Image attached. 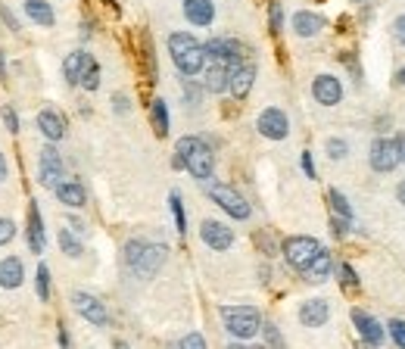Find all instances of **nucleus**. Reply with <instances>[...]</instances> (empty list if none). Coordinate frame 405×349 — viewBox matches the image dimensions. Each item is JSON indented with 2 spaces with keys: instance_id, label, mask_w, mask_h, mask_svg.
Returning a JSON list of instances; mask_svg holds the SVG:
<instances>
[{
  "instance_id": "f257e3e1",
  "label": "nucleus",
  "mask_w": 405,
  "mask_h": 349,
  "mask_svg": "<svg viewBox=\"0 0 405 349\" xmlns=\"http://www.w3.org/2000/svg\"><path fill=\"white\" fill-rule=\"evenodd\" d=\"M169 53H171V63L178 66V72L188 78L200 75L203 66H206V47L197 41L194 35H188V31H171Z\"/></svg>"
},
{
  "instance_id": "f03ea898",
  "label": "nucleus",
  "mask_w": 405,
  "mask_h": 349,
  "mask_svg": "<svg viewBox=\"0 0 405 349\" xmlns=\"http://www.w3.org/2000/svg\"><path fill=\"white\" fill-rule=\"evenodd\" d=\"M178 159H181V169H188L197 181L212 178V169H215V153L206 144L203 138H181L175 147Z\"/></svg>"
},
{
  "instance_id": "7ed1b4c3",
  "label": "nucleus",
  "mask_w": 405,
  "mask_h": 349,
  "mask_svg": "<svg viewBox=\"0 0 405 349\" xmlns=\"http://www.w3.org/2000/svg\"><path fill=\"white\" fill-rule=\"evenodd\" d=\"M165 246L162 244H147V240H128L125 244V262L137 278H153L165 262Z\"/></svg>"
},
{
  "instance_id": "20e7f679",
  "label": "nucleus",
  "mask_w": 405,
  "mask_h": 349,
  "mask_svg": "<svg viewBox=\"0 0 405 349\" xmlns=\"http://www.w3.org/2000/svg\"><path fill=\"white\" fill-rule=\"evenodd\" d=\"M222 321L231 337H237V340L256 337L259 327H262V315L253 306H222Z\"/></svg>"
},
{
  "instance_id": "39448f33",
  "label": "nucleus",
  "mask_w": 405,
  "mask_h": 349,
  "mask_svg": "<svg viewBox=\"0 0 405 349\" xmlns=\"http://www.w3.org/2000/svg\"><path fill=\"white\" fill-rule=\"evenodd\" d=\"M318 250H321V244H318L315 237H305V234H296V237L284 240V259H287V265L296 268V272H303V268L318 256Z\"/></svg>"
},
{
  "instance_id": "423d86ee",
  "label": "nucleus",
  "mask_w": 405,
  "mask_h": 349,
  "mask_svg": "<svg viewBox=\"0 0 405 349\" xmlns=\"http://www.w3.org/2000/svg\"><path fill=\"white\" fill-rule=\"evenodd\" d=\"M209 197H212V203L215 206H222L224 212H228L231 218H237V221H243V218H250V203L240 197V193L234 191V187H228V184H212L209 187Z\"/></svg>"
},
{
  "instance_id": "0eeeda50",
  "label": "nucleus",
  "mask_w": 405,
  "mask_h": 349,
  "mask_svg": "<svg viewBox=\"0 0 405 349\" xmlns=\"http://www.w3.org/2000/svg\"><path fill=\"white\" fill-rule=\"evenodd\" d=\"M256 128H259L262 138H268V140H284L290 134V119H287V112H284V110L268 106V110L259 112Z\"/></svg>"
},
{
  "instance_id": "6e6552de",
  "label": "nucleus",
  "mask_w": 405,
  "mask_h": 349,
  "mask_svg": "<svg viewBox=\"0 0 405 349\" xmlns=\"http://www.w3.org/2000/svg\"><path fill=\"white\" fill-rule=\"evenodd\" d=\"M368 163L374 172H393L396 165H399V150H396V140L390 138H377L374 144H371V153H368Z\"/></svg>"
},
{
  "instance_id": "1a4fd4ad",
  "label": "nucleus",
  "mask_w": 405,
  "mask_h": 349,
  "mask_svg": "<svg viewBox=\"0 0 405 349\" xmlns=\"http://www.w3.org/2000/svg\"><path fill=\"white\" fill-rule=\"evenodd\" d=\"M72 306H75V312L82 315L84 321H91V325H97V327H103L106 321H109V312H106V306L97 297L84 293V290L72 293Z\"/></svg>"
},
{
  "instance_id": "9d476101",
  "label": "nucleus",
  "mask_w": 405,
  "mask_h": 349,
  "mask_svg": "<svg viewBox=\"0 0 405 349\" xmlns=\"http://www.w3.org/2000/svg\"><path fill=\"white\" fill-rule=\"evenodd\" d=\"M200 237H203V244L215 253L231 250V244H234V231H231L224 221H212V218L200 225Z\"/></svg>"
},
{
  "instance_id": "9b49d317",
  "label": "nucleus",
  "mask_w": 405,
  "mask_h": 349,
  "mask_svg": "<svg viewBox=\"0 0 405 349\" xmlns=\"http://www.w3.org/2000/svg\"><path fill=\"white\" fill-rule=\"evenodd\" d=\"M253 82H256V66L253 63H234L231 66L228 87L237 100H247V94L253 91Z\"/></svg>"
},
{
  "instance_id": "f8f14e48",
  "label": "nucleus",
  "mask_w": 405,
  "mask_h": 349,
  "mask_svg": "<svg viewBox=\"0 0 405 349\" xmlns=\"http://www.w3.org/2000/svg\"><path fill=\"white\" fill-rule=\"evenodd\" d=\"M312 97L318 100L321 106H337L343 100V84L337 75H318L312 82Z\"/></svg>"
},
{
  "instance_id": "ddd939ff",
  "label": "nucleus",
  "mask_w": 405,
  "mask_h": 349,
  "mask_svg": "<svg viewBox=\"0 0 405 349\" xmlns=\"http://www.w3.org/2000/svg\"><path fill=\"white\" fill-rule=\"evenodd\" d=\"M353 325H356L358 337H362L365 343H371V346L383 343V327H381V321H377L374 315L362 312V309H353Z\"/></svg>"
},
{
  "instance_id": "4468645a",
  "label": "nucleus",
  "mask_w": 405,
  "mask_h": 349,
  "mask_svg": "<svg viewBox=\"0 0 405 349\" xmlns=\"http://www.w3.org/2000/svg\"><path fill=\"white\" fill-rule=\"evenodd\" d=\"M63 181V159L53 150V140L41 150V184L44 187H56Z\"/></svg>"
},
{
  "instance_id": "2eb2a0df",
  "label": "nucleus",
  "mask_w": 405,
  "mask_h": 349,
  "mask_svg": "<svg viewBox=\"0 0 405 349\" xmlns=\"http://www.w3.org/2000/svg\"><path fill=\"white\" fill-rule=\"evenodd\" d=\"M206 47V59H222V63H231L234 66L237 59H240V50L243 47L237 41H231V38H212Z\"/></svg>"
},
{
  "instance_id": "dca6fc26",
  "label": "nucleus",
  "mask_w": 405,
  "mask_h": 349,
  "mask_svg": "<svg viewBox=\"0 0 405 349\" xmlns=\"http://www.w3.org/2000/svg\"><path fill=\"white\" fill-rule=\"evenodd\" d=\"M184 16H188L190 25L206 29V25H212V19H215V3H212V0H184Z\"/></svg>"
},
{
  "instance_id": "f3484780",
  "label": "nucleus",
  "mask_w": 405,
  "mask_h": 349,
  "mask_svg": "<svg viewBox=\"0 0 405 349\" xmlns=\"http://www.w3.org/2000/svg\"><path fill=\"white\" fill-rule=\"evenodd\" d=\"M328 318H330V306L324 299H305L300 306V321L305 327H321L328 325Z\"/></svg>"
},
{
  "instance_id": "a211bd4d",
  "label": "nucleus",
  "mask_w": 405,
  "mask_h": 349,
  "mask_svg": "<svg viewBox=\"0 0 405 349\" xmlns=\"http://www.w3.org/2000/svg\"><path fill=\"white\" fill-rule=\"evenodd\" d=\"M22 281H25L22 259H16V256L0 259V287L3 290H16V287H22Z\"/></svg>"
},
{
  "instance_id": "6ab92c4d",
  "label": "nucleus",
  "mask_w": 405,
  "mask_h": 349,
  "mask_svg": "<svg viewBox=\"0 0 405 349\" xmlns=\"http://www.w3.org/2000/svg\"><path fill=\"white\" fill-rule=\"evenodd\" d=\"M53 191H56L59 203H66L69 209H82V206L88 203V197H84V187L78 184V181H59Z\"/></svg>"
},
{
  "instance_id": "aec40b11",
  "label": "nucleus",
  "mask_w": 405,
  "mask_h": 349,
  "mask_svg": "<svg viewBox=\"0 0 405 349\" xmlns=\"http://www.w3.org/2000/svg\"><path fill=\"white\" fill-rule=\"evenodd\" d=\"M330 268H334V259H330V253L321 246V250H318V256L303 268V274H305V281H315V284H321V281L330 278Z\"/></svg>"
},
{
  "instance_id": "412c9836",
  "label": "nucleus",
  "mask_w": 405,
  "mask_h": 349,
  "mask_svg": "<svg viewBox=\"0 0 405 349\" xmlns=\"http://www.w3.org/2000/svg\"><path fill=\"white\" fill-rule=\"evenodd\" d=\"M44 244H47V237H44L41 209H38V203H31L29 206V246H31V253H44Z\"/></svg>"
},
{
  "instance_id": "4be33fe9",
  "label": "nucleus",
  "mask_w": 405,
  "mask_h": 349,
  "mask_svg": "<svg viewBox=\"0 0 405 349\" xmlns=\"http://www.w3.org/2000/svg\"><path fill=\"white\" fill-rule=\"evenodd\" d=\"M228 75H231V63H222V59H212L209 69H206V91L222 94L228 87Z\"/></svg>"
},
{
  "instance_id": "5701e85b",
  "label": "nucleus",
  "mask_w": 405,
  "mask_h": 349,
  "mask_svg": "<svg viewBox=\"0 0 405 349\" xmlns=\"http://www.w3.org/2000/svg\"><path fill=\"white\" fill-rule=\"evenodd\" d=\"M38 128H41V134L47 140H59L66 134V119L53 110H44V112H38Z\"/></svg>"
},
{
  "instance_id": "b1692460",
  "label": "nucleus",
  "mask_w": 405,
  "mask_h": 349,
  "mask_svg": "<svg viewBox=\"0 0 405 349\" xmlns=\"http://www.w3.org/2000/svg\"><path fill=\"white\" fill-rule=\"evenodd\" d=\"M25 16H29L35 25H41V29H53V22H56L53 6L47 3V0H25Z\"/></svg>"
},
{
  "instance_id": "393cba45",
  "label": "nucleus",
  "mask_w": 405,
  "mask_h": 349,
  "mask_svg": "<svg viewBox=\"0 0 405 349\" xmlns=\"http://www.w3.org/2000/svg\"><path fill=\"white\" fill-rule=\"evenodd\" d=\"M321 29H324V19L318 16V13L300 10V13L293 16V31H296L300 38H315Z\"/></svg>"
},
{
  "instance_id": "a878e982",
  "label": "nucleus",
  "mask_w": 405,
  "mask_h": 349,
  "mask_svg": "<svg viewBox=\"0 0 405 349\" xmlns=\"http://www.w3.org/2000/svg\"><path fill=\"white\" fill-rule=\"evenodd\" d=\"M78 84L88 87V91H97L100 87V66L91 53H84V63H82V75H78Z\"/></svg>"
},
{
  "instance_id": "bb28decb",
  "label": "nucleus",
  "mask_w": 405,
  "mask_h": 349,
  "mask_svg": "<svg viewBox=\"0 0 405 349\" xmlns=\"http://www.w3.org/2000/svg\"><path fill=\"white\" fill-rule=\"evenodd\" d=\"M150 119H153V131L159 134V138H165L171 128L169 122V106H165V100H153L150 103Z\"/></svg>"
},
{
  "instance_id": "cd10ccee",
  "label": "nucleus",
  "mask_w": 405,
  "mask_h": 349,
  "mask_svg": "<svg viewBox=\"0 0 405 349\" xmlns=\"http://www.w3.org/2000/svg\"><path fill=\"white\" fill-rule=\"evenodd\" d=\"M82 63H84V53L82 50L69 53V57L63 59V78L69 84H78V75H82Z\"/></svg>"
},
{
  "instance_id": "c85d7f7f",
  "label": "nucleus",
  "mask_w": 405,
  "mask_h": 349,
  "mask_svg": "<svg viewBox=\"0 0 405 349\" xmlns=\"http://www.w3.org/2000/svg\"><path fill=\"white\" fill-rule=\"evenodd\" d=\"M59 250H63L66 256H72V259H78V256L84 253V250H82V240H78L72 231H66V228L59 231Z\"/></svg>"
},
{
  "instance_id": "c756f323",
  "label": "nucleus",
  "mask_w": 405,
  "mask_h": 349,
  "mask_svg": "<svg viewBox=\"0 0 405 349\" xmlns=\"http://www.w3.org/2000/svg\"><path fill=\"white\" fill-rule=\"evenodd\" d=\"M328 200H330V209H334V216H340V218L353 221V206H349V200L343 197L340 191H330V193H328Z\"/></svg>"
},
{
  "instance_id": "7c9ffc66",
  "label": "nucleus",
  "mask_w": 405,
  "mask_h": 349,
  "mask_svg": "<svg viewBox=\"0 0 405 349\" xmlns=\"http://www.w3.org/2000/svg\"><path fill=\"white\" fill-rule=\"evenodd\" d=\"M35 290H38V299H41V303H47V299H50V268L47 265H38Z\"/></svg>"
},
{
  "instance_id": "2f4dec72",
  "label": "nucleus",
  "mask_w": 405,
  "mask_h": 349,
  "mask_svg": "<svg viewBox=\"0 0 405 349\" xmlns=\"http://www.w3.org/2000/svg\"><path fill=\"white\" fill-rule=\"evenodd\" d=\"M169 203H171V216H175V228H178V234H188V218H184V206H181V193H178V191H171Z\"/></svg>"
},
{
  "instance_id": "473e14b6",
  "label": "nucleus",
  "mask_w": 405,
  "mask_h": 349,
  "mask_svg": "<svg viewBox=\"0 0 405 349\" xmlns=\"http://www.w3.org/2000/svg\"><path fill=\"white\" fill-rule=\"evenodd\" d=\"M268 25H271V35H277V31L284 29V6L277 3V0L268 3Z\"/></svg>"
},
{
  "instance_id": "72a5a7b5",
  "label": "nucleus",
  "mask_w": 405,
  "mask_h": 349,
  "mask_svg": "<svg viewBox=\"0 0 405 349\" xmlns=\"http://www.w3.org/2000/svg\"><path fill=\"white\" fill-rule=\"evenodd\" d=\"M387 331H390V340H393L396 346L405 349V321H402V318H393V321L387 325Z\"/></svg>"
},
{
  "instance_id": "f704fd0d",
  "label": "nucleus",
  "mask_w": 405,
  "mask_h": 349,
  "mask_svg": "<svg viewBox=\"0 0 405 349\" xmlns=\"http://www.w3.org/2000/svg\"><path fill=\"white\" fill-rule=\"evenodd\" d=\"M346 153H349V144H346L343 138H330V140H328V156H330V159H343Z\"/></svg>"
},
{
  "instance_id": "c9c22d12",
  "label": "nucleus",
  "mask_w": 405,
  "mask_h": 349,
  "mask_svg": "<svg viewBox=\"0 0 405 349\" xmlns=\"http://www.w3.org/2000/svg\"><path fill=\"white\" fill-rule=\"evenodd\" d=\"M340 284H343V290H356V287H358V278H356V272H353L349 262H343V265H340Z\"/></svg>"
},
{
  "instance_id": "e433bc0d",
  "label": "nucleus",
  "mask_w": 405,
  "mask_h": 349,
  "mask_svg": "<svg viewBox=\"0 0 405 349\" xmlns=\"http://www.w3.org/2000/svg\"><path fill=\"white\" fill-rule=\"evenodd\" d=\"M13 237H16V225H13L10 218H0V246L10 244Z\"/></svg>"
},
{
  "instance_id": "4c0bfd02",
  "label": "nucleus",
  "mask_w": 405,
  "mask_h": 349,
  "mask_svg": "<svg viewBox=\"0 0 405 349\" xmlns=\"http://www.w3.org/2000/svg\"><path fill=\"white\" fill-rule=\"evenodd\" d=\"M259 331L265 334V343H271V346H281V343H284V340H281V334H277V327L271 325V321H268V325H262V327H259Z\"/></svg>"
},
{
  "instance_id": "58836bf2",
  "label": "nucleus",
  "mask_w": 405,
  "mask_h": 349,
  "mask_svg": "<svg viewBox=\"0 0 405 349\" xmlns=\"http://www.w3.org/2000/svg\"><path fill=\"white\" fill-rule=\"evenodd\" d=\"M3 125H6V131H10V134L19 131V116L13 112V106H3Z\"/></svg>"
},
{
  "instance_id": "ea45409f",
  "label": "nucleus",
  "mask_w": 405,
  "mask_h": 349,
  "mask_svg": "<svg viewBox=\"0 0 405 349\" xmlns=\"http://www.w3.org/2000/svg\"><path fill=\"white\" fill-rule=\"evenodd\" d=\"M181 346H184V349H203V346H206V340L200 337V334H188V337L181 340Z\"/></svg>"
},
{
  "instance_id": "a19ab883",
  "label": "nucleus",
  "mask_w": 405,
  "mask_h": 349,
  "mask_svg": "<svg viewBox=\"0 0 405 349\" xmlns=\"http://www.w3.org/2000/svg\"><path fill=\"white\" fill-rule=\"evenodd\" d=\"M393 35H396V41H399L405 47V16H396V22H393Z\"/></svg>"
},
{
  "instance_id": "79ce46f5",
  "label": "nucleus",
  "mask_w": 405,
  "mask_h": 349,
  "mask_svg": "<svg viewBox=\"0 0 405 349\" xmlns=\"http://www.w3.org/2000/svg\"><path fill=\"white\" fill-rule=\"evenodd\" d=\"M303 172H305V178H315V163H312V153H303Z\"/></svg>"
},
{
  "instance_id": "37998d69",
  "label": "nucleus",
  "mask_w": 405,
  "mask_h": 349,
  "mask_svg": "<svg viewBox=\"0 0 405 349\" xmlns=\"http://www.w3.org/2000/svg\"><path fill=\"white\" fill-rule=\"evenodd\" d=\"M112 106H116V112H128V97H125V94H116V97H112Z\"/></svg>"
},
{
  "instance_id": "c03bdc74",
  "label": "nucleus",
  "mask_w": 405,
  "mask_h": 349,
  "mask_svg": "<svg viewBox=\"0 0 405 349\" xmlns=\"http://www.w3.org/2000/svg\"><path fill=\"white\" fill-rule=\"evenodd\" d=\"M396 150H399V163H405V134L396 138Z\"/></svg>"
},
{
  "instance_id": "a18cd8bd",
  "label": "nucleus",
  "mask_w": 405,
  "mask_h": 349,
  "mask_svg": "<svg viewBox=\"0 0 405 349\" xmlns=\"http://www.w3.org/2000/svg\"><path fill=\"white\" fill-rule=\"evenodd\" d=\"M3 19H6V25H10L13 31H19V22H16V16H13L10 10H3Z\"/></svg>"
},
{
  "instance_id": "49530a36",
  "label": "nucleus",
  "mask_w": 405,
  "mask_h": 349,
  "mask_svg": "<svg viewBox=\"0 0 405 349\" xmlns=\"http://www.w3.org/2000/svg\"><path fill=\"white\" fill-rule=\"evenodd\" d=\"M396 200L405 206V181H399V187H396Z\"/></svg>"
},
{
  "instance_id": "de8ad7c7",
  "label": "nucleus",
  "mask_w": 405,
  "mask_h": 349,
  "mask_svg": "<svg viewBox=\"0 0 405 349\" xmlns=\"http://www.w3.org/2000/svg\"><path fill=\"white\" fill-rule=\"evenodd\" d=\"M0 181H6V156L0 153Z\"/></svg>"
},
{
  "instance_id": "09e8293b",
  "label": "nucleus",
  "mask_w": 405,
  "mask_h": 349,
  "mask_svg": "<svg viewBox=\"0 0 405 349\" xmlns=\"http://www.w3.org/2000/svg\"><path fill=\"white\" fill-rule=\"evenodd\" d=\"M69 225H72V231H75V234H82V231H84V225H82V221H78V218H72Z\"/></svg>"
},
{
  "instance_id": "8fccbe9b",
  "label": "nucleus",
  "mask_w": 405,
  "mask_h": 349,
  "mask_svg": "<svg viewBox=\"0 0 405 349\" xmlns=\"http://www.w3.org/2000/svg\"><path fill=\"white\" fill-rule=\"evenodd\" d=\"M396 84H405V69L396 72Z\"/></svg>"
},
{
  "instance_id": "3c124183",
  "label": "nucleus",
  "mask_w": 405,
  "mask_h": 349,
  "mask_svg": "<svg viewBox=\"0 0 405 349\" xmlns=\"http://www.w3.org/2000/svg\"><path fill=\"white\" fill-rule=\"evenodd\" d=\"M0 78H6V72H3V53H0Z\"/></svg>"
},
{
  "instance_id": "603ef678",
  "label": "nucleus",
  "mask_w": 405,
  "mask_h": 349,
  "mask_svg": "<svg viewBox=\"0 0 405 349\" xmlns=\"http://www.w3.org/2000/svg\"><path fill=\"white\" fill-rule=\"evenodd\" d=\"M356 3H365V0H356Z\"/></svg>"
}]
</instances>
